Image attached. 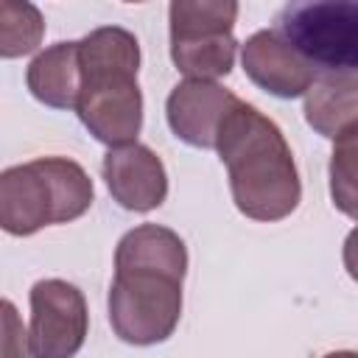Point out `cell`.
<instances>
[{
  "mask_svg": "<svg viewBox=\"0 0 358 358\" xmlns=\"http://www.w3.org/2000/svg\"><path fill=\"white\" fill-rule=\"evenodd\" d=\"M341 260H344V268L347 274L358 282V227L344 238V249H341Z\"/></svg>",
  "mask_w": 358,
  "mask_h": 358,
  "instance_id": "2e32d148",
  "label": "cell"
},
{
  "mask_svg": "<svg viewBox=\"0 0 358 358\" xmlns=\"http://www.w3.org/2000/svg\"><path fill=\"white\" fill-rule=\"evenodd\" d=\"M25 84L39 103L53 109H76L81 92L78 42H56L36 53V59L28 64Z\"/></svg>",
  "mask_w": 358,
  "mask_h": 358,
  "instance_id": "8fae6325",
  "label": "cell"
},
{
  "mask_svg": "<svg viewBox=\"0 0 358 358\" xmlns=\"http://www.w3.org/2000/svg\"><path fill=\"white\" fill-rule=\"evenodd\" d=\"M81 92L78 120L90 134L109 145L137 143L143 129V92L137 84L140 42L120 25H103L78 39Z\"/></svg>",
  "mask_w": 358,
  "mask_h": 358,
  "instance_id": "3957f363",
  "label": "cell"
},
{
  "mask_svg": "<svg viewBox=\"0 0 358 358\" xmlns=\"http://www.w3.org/2000/svg\"><path fill=\"white\" fill-rule=\"evenodd\" d=\"M31 358H73L90 330L84 294L67 280H39L31 288Z\"/></svg>",
  "mask_w": 358,
  "mask_h": 358,
  "instance_id": "52a82bcc",
  "label": "cell"
},
{
  "mask_svg": "<svg viewBox=\"0 0 358 358\" xmlns=\"http://www.w3.org/2000/svg\"><path fill=\"white\" fill-rule=\"evenodd\" d=\"M171 59L187 78L215 81L229 76L235 64V20L232 0H176L168 8Z\"/></svg>",
  "mask_w": 358,
  "mask_h": 358,
  "instance_id": "5b68a950",
  "label": "cell"
},
{
  "mask_svg": "<svg viewBox=\"0 0 358 358\" xmlns=\"http://www.w3.org/2000/svg\"><path fill=\"white\" fill-rule=\"evenodd\" d=\"M92 199V179L76 159L36 157L0 173V227L28 238L42 227L81 218Z\"/></svg>",
  "mask_w": 358,
  "mask_h": 358,
  "instance_id": "277c9868",
  "label": "cell"
},
{
  "mask_svg": "<svg viewBox=\"0 0 358 358\" xmlns=\"http://www.w3.org/2000/svg\"><path fill=\"white\" fill-rule=\"evenodd\" d=\"M322 358H358V352H352V350H336V352H327Z\"/></svg>",
  "mask_w": 358,
  "mask_h": 358,
  "instance_id": "e0dca14e",
  "label": "cell"
},
{
  "mask_svg": "<svg viewBox=\"0 0 358 358\" xmlns=\"http://www.w3.org/2000/svg\"><path fill=\"white\" fill-rule=\"evenodd\" d=\"M238 103L241 98L215 81L185 78L171 90L165 101V117L182 143L193 148H215L218 129Z\"/></svg>",
  "mask_w": 358,
  "mask_h": 358,
  "instance_id": "ba28073f",
  "label": "cell"
},
{
  "mask_svg": "<svg viewBox=\"0 0 358 358\" xmlns=\"http://www.w3.org/2000/svg\"><path fill=\"white\" fill-rule=\"evenodd\" d=\"M327 176L333 207L358 221V123L333 140Z\"/></svg>",
  "mask_w": 358,
  "mask_h": 358,
  "instance_id": "4fadbf2b",
  "label": "cell"
},
{
  "mask_svg": "<svg viewBox=\"0 0 358 358\" xmlns=\"http://www.w3.org/2000/svg\"><path fill=\"white\" fill-rule=\"evenodd\" d=\"M28 352L31 344L17 316V308L11 299H3V358H28Z\"/></svg>",
  "mask_w": 358,
  "mask_h": 358,
  "instance_id": "9a60e30c",
  "label": "cell"
},
{
  "mask_svg": "<svg viewBox=\"0 0 358 358\" xmlns=\"http://www.w3.org/2000/svg\"><path fill=\"white\" fill-rule=\"evenodd\" d=\"M187 246L179 232L159 224L129 229L115 249L106 302L112 333L134 347L168 341L182 316Z\"/></svg>",
  "mask_w": 358,
  "mask_h": 358,
  "instance_id": "6da1fadb",
  "label": "cell"
},
{
  "mask_svg": "<svg viewBox=\"0 0 358 358\" xmlns=\"http://www.w3.org/2000/svg\"><path fill=\"white\" fill-rule=\"evenodd\" d=\"M241 64L249 81L274 98H299L316 81L313 64L280 31L252 34L241 48Z\"/></svg>",
  "mask_w": 358,
  "mask_h": 358,
  "instance_id": "9c48e42d",
  "label": "cell"
},
{
  "mask_svg": "<svg viewBox=\"0 0 358 358\" xmlns=\"http://www.w3.org/2000/svg\"><path fill=\"white\" fill-rule=\"evenodd\" d=\"M235 207L252 221H282L302 201V182L282 129L241 101L215 137Z\"/></svg>",
  "mask_w": 358,
  "mask_h": 358,
  "instance_id": "7a4b0ae2",
  "label": "cell"
},
{
  "mask_svg": "<svg viewBox=\"0 0 358 358\" xmlns=\"http://www.w3.org/2000/svg\"><path fill=\"white\" fill-rule=\"evenodd\" d=\"M45 34V20L36 6L31 3H14L3 0L0 3V56L3 59H17L42 42Z\"/></svg>",
  "mask_w": 358,
  "mask_h": 358,
  "instance_id": "5bb4252c",
  "label": "cell"
},
{
  "mask_svg": "<svg viewBox=\"0 0 358 358\" xmlns=\"http://www.w3.org/2000/svg\"><path fill=\"white\" fill-rule=\"evenodd\" d=\"M277 31L319 73H358V0L288 3Z\"/></svg>",
  "mask_w": 358,
  "mask_h": 358,
  "instance_id": "8992f818",
  "label": "cell"
},
{
  "mask_svg": "<svg viewBox=\"0 0 358 358\" xmlns=\"http://www.w3.org/2000/svg\"><path fill=\"white\" fill-rule=\"evenodd\" d=\"M308 126L336 140L341 131L358 123V73H319L305 92Z\"/></svg>",
  "mask_w": 358,
  "mask_h": 358,
  "instance_id": "7c38bea8",
  "label": "cell"
},
{
  "mask_svg": "<svg viewBox=\"0 0 358 358\" xmlns=\"http://www.w3.org/2000/svg\"><path fill=\"white\" fill-rule=\"evenodd\" d=\"M112 199L131 213H151L168 196V173L162 159L143 143L109 148L101 162Z\"/></svg>",
  "mask_w": 358,
  "mask_h": 358,
  "instance_id": "30bf717a",
  "label": "cell"
}]
</instances>
